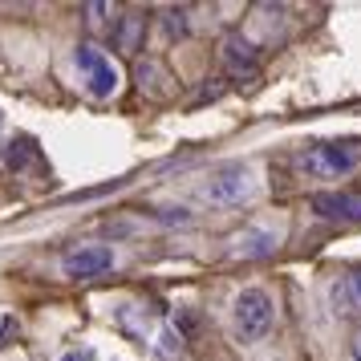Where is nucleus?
<instances>
[{"instance_id": "1", "label": "nucleus", "mask_w": 361, "mask_h": 361, "mask_svg": "<svg viewBox=\"0 0 361 361\" xmlns=\"http://www.w3.org/2000/svg\"><path fill=\"white\" fill-rule=\"evenodd\" d=\"M114 317L130 337H138V341H147L150 349H154V357L171 361V357L183 353V337L175 333V325H171L166 317H159V312H150L147 305H118Z\"/></svg>"}, {"instance_id": "2", "label": "nucleus", "mask_w": 361, "mask_h": 361, "mask_svg": "<svg viewBox=\"0 0 361 361\" xmlns=\"http://www.w3.org/2000/svg\"><path fill=\"white\" fill-rule=\"evenodd\" d=\"M296 166L309 179H345L361 166V138H333V142H312L300 150Z\"/></svg>"}, {"instance_id": "3", "label": "nucleus", "mask_w": 361, "mask_h": 361, "mask_svg": "<svg viewBox=\"0 0 361 361\" xmlns=\"http://www.w3.org/2000/svg\"><path fill=\"white\" fill-rule=\"evenodd\" d=\"M231 321H235V333L244 341H260L264 333L276 325V305L264 288H244L231 300Z\"/></svg>"}, {"instance_id": "4", "label": "nucleus", "mask_w": 361, "mask_h": 361, "mask_svg": "<svg viewBox=\"0 0 361 361\" xmlns=\"http://www.w3.org/2000/svg\"><path fill=\"white\" fill-rule=\"evenodd\" d=\"M73 69H78V82H82L90 98H110L118 90V66L98 45H78L73 49Z\"/></svg>"}, {"instance_id": "5", "label": "nucleus", "mask_w": 361, "mask_h": 361, "mask_svg": "<svg viewBox=\"0 0 361 361\" xmlns=\"http://www.w3.org/2000/svg\"><path fill=\"white\" fill-rule=\"evenodd\" d=\"M252 195H256V179L247 166H224L219 175H212L199 187V199L212 207H235V203H247Z\"/></svg>"}, {"instance_id": "6", "label": "nucleus", "mask_w": 361, "mask_h": 361, "mask_svg": "<svg viewBox=\"0 0 361 361\" xmlns=\"http://www.w3.org/2000/svg\"><path fill=\"white\" fill-rule=\"evenodd\" d=\"M61 268H66V276H102V272H110L114 268V252L106 244H82L73 247V252H66L61 256Z\"/></svg>"}, {"instance_id": "7", "label": "nucleus", "mask_w": 361, "mask_h": 361, "mask_svg": "<svg viewBox=\"0 0 361 361\" xmlns=\"http://www.w3.org/2000/svg\"><path fill=\"white\" fill-rule=\"evenodd\" d=\"M312 212L333 224H361V191H321L312 195Z\"/></svg>"}, {"instance_id": "8", "label": "nucleus", "mask_w": 361, "mask_h": 361, "mask_svg": "<svg viewBox=\"0 0 361 361\" xmlns=\"http://www.w3.org/2000/svg\"><path fill=\"white\" fill-rule=\"evenodd\" d=\"M219 57H224V69H228L231 78H256V69H260V57L256 49L247 45L244 37H224V45H219Z\"/></svg>"}, {"instance_id": "9", "label": "nucleus", "mask_w": 361, "mask_h": 361, "mask_svg": "<svg viewBox=\"0 0 361 361\" xmlns=\"http://www.w3.org/2000/svg\"><path fill=\"white\" fill-rule=\"evenodd\" d=\"M329 300H333V312H337V317H361V268L345 272V276L329 288Z\"/></svg>"}, {"instance_id": "10", "label": "nucleus", "mask_w": 361, "mask_h": 361, "mask_svg": "<svg viewBox=\"0 0 361 361\" xmlns=\"http://www.w3.org/2000/svg\"><path fill=\"white\" fill-rule=\"evenodd\" d=\"M276 231L272 228H247L235 235V256H268L272 247H276Z\"/></svg>"}, {"instance_id": "11", "label": "nucleus", "mask_w": 361, "mask_h": 361, "mask_svg": "<svg viewBox=\"0 0 361 361\" xmlns=\"http://www.w3.org/2000/svg\"><path fill=\"white\" fill-rule=\"evenodd\" d=\"M138 33H142V17H138V13H126V17H122V25L114 29L118 49H122V53H134V49H138Z\"/></svg>"}, {"instance_id": "12", "label": "nucleus", "mask_w": 361, "mask_h": 361, "mask_svg": "<svg viewBox=\"0 0 361 361\" xmlns=\"http://www.w3.org/2000/svg\"><path fill=\"white\" fill-rule=\"evenodd\" d=\"M4 159H8V166H13V171H20L25 163H33V159H37L33 138H17V142H8V150H4Z\"/></svg>"}, {"instance_id": "13", "label": "nucleus", "mask_w": 361, "mask_h": 361, "mask_svg": "<svg viewBox=\"0 0 361 361\" xmlns=\"http://www.w3.org/2000/svg\"><path fill=\"white\" fill-rule=\"evenodd\" d=\"M61 361H94V353H85V349H69V353H61Z\"/></svg>"}, {"instance_id": "14", "label": "nucleus", "mask_w": 361, "mask_h": 361, "mask_svg": "<svg viewBox=\"0 0 361 361\" xmlns=\"http://www.w3.org/2000/svg\"><path fill=\"white\" fill-rule=\"evenodd\" d=\"M349 357H353V361H361V329L353 333V341H349Z\"/></svg>"}]
</instances>
